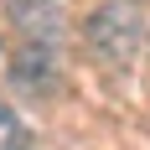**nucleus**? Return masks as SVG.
<instances>
[{
  "instance_id": "f257e3e1",
  "label": "nucleus",
  "mask_w": 150,
  "mask_h": 150,
  "mask_svg": "<svg viewBox=\"0 0 150 150\" xmlns=\"http://www.w3.org/2000/svg\"><path fill=\"white\" fill-rule=\"evenodd\" d=\"M0 150H31V135H26V124L16 119L11 109L0 104Z\"/></svg>"
}]
</instances>
